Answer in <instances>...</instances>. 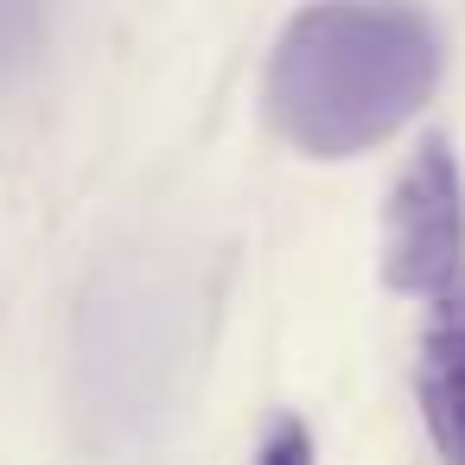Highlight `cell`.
<instances>
[{"mask_svg":"<svg viewBox=\"0 0 465 465\" xmlns=\"http://www.w3.org/2000/svg\"><path fill=\"white\" fill-rule=\"evenodd\" d=\"M440 84V33L414 0H312L268 58V115L312 160H351L408 128Z\"/></svg>","mask_w":465,"mask_h":465,"instance_id":"1","label":"cell"},{"mask_svg":"<svg viewBox=\"0 0 465 465\" xmlns=\"http://www.w3.org/2000/svg\"><path fill=\"white\" fill-rule=\"evenodd\" d=\"M452 274H465V185L452 147L427 134L382 211V281L427 300Z\"/></svg>","mask_w":465,"mask_h":465,"instance_id":"2","label":"cell"},{"mask_svg":"<svg viewBox=\"0 0 465 465\" xmlns=\"http://www.w3.org/2000/svg\"><path fill=\"white\" fill-rule=\"evenodd\" d=\"M420 414L446 465H465V274L427 293L420 325Z\"/></svg>","mask_w":465,"mask_h":465,"instance_id":"3","label":"cell"},{"mask_svg":"<svg viewBox=\"0 0 465 465\" xmlns=\"http://www.w3.org/2000/svg\"><path fill=\"white\" fill-rule=\"evenodd\" d=\"M262 465H312V433L300 420H274V433L262 440Z\"/></svg>","mask_w":465,"mask_h":465,"instance_id":"4","label":"cell"}]
</instances>
